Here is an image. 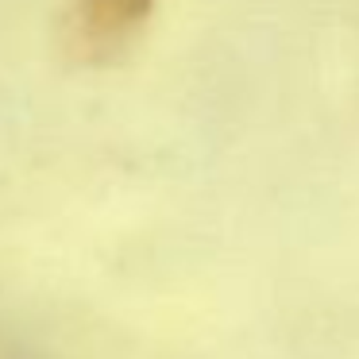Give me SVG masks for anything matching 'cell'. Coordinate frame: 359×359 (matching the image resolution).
<instances>
[{
	"instance_id": "obj_1",
	"label": "cell",
	"mask_w": 359,
	"mask_h": 359,
	"mask_svg": "<svg viewBox=\"0 0 359 359\" xmlns=\"http://www.w3.org/2000/svg\"><path fill=\"white\" fill-rule=\"evenodd\" d=\"M158 0H74L66 16V55L81 66L112 62L147 27Z\"/></svg>"
}]
</instances>
